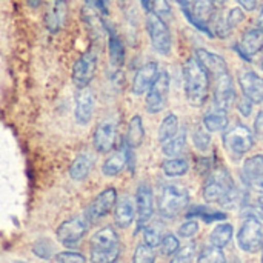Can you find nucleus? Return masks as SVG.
I'll return each mask as SVG.
<instances>
[{"label": "nucleus", "mask_w": 263, "mask_h": 263, "mask_svg": "<svg viewBox=\"0 0 263 263\" xmlns=\"http://www.w3.org/2000/svg\"><path fill=\"white\" fill-rule=\"evenodd\" d=\"M185 94L191 106H203L210 91V76L196 57H190L183 65Z\"/></svg>", "instance_id": "obj_1"}, {"label": "nucleus", "mask_w": 263, "mask_h": 263, "mask_svg": "<svg viewBox=\"0 0 263 263\" xmlns=\"http://www.w3.org/2000/svg\"><path fill=\"white\" fill-rule=\"evenodd\" d=\"M120 254V239L112 227L96 231L89 240L91 263H114Z\"/></svg>", "instance_id": "obj_2"}, {"label": "nucleus", "mask_w": 263, "mask_h": 263, "mask_svg": "<svg viewBox=\"0 0 263 263\" xmlns=\"http://www.w3.org/2000/svg\"><path fill=\"white\" fill-rule=\"evenodd\" d=\"M190 203V194L188 190L177 183L165 185L160 190L157 206L159 213L165 219H174L177 217Z\"/></svg>", "instance_id": "obj_3"}, {"label": "nucleus", "mask_w": 263, "mask_h": 263, "mask_svg": "<svg viewBox=\"0 0 263 263\" xmlns=\"http://www.w3.org/2000/svg\"><path fill=\"white\" fill-rule=\"evenodd\" d=\"M182 11L190 23H193L199 31L213 35L210 25L216 14V3L213 0H190L182 5Z\"/></svg>", "instance_id": "obj_4"}, {"label": "nucleus", "mask_w": 263, "mask_h": 263, "mask_svg": "<svg viewBox=\"0 0 263 263\" xmlns=\"http://www.w3.org/2000/svg\"><path fill=\"white\" fill-rule=\"evenodd\" d=\"M146 31L153 49L160 55H168L173 49V37L166 22L149 11L146 15Z\"/></svg>", "instance_id": "obj_5"}, {"label": "nucleus", "mask_w": 263, "mask_h": 263, "mask_svg": "<svg viewBox=\"0 0 263 263\" xmlns=\"http://www.w3.org/2000/svg\"><path fill=\"white\" fill-rule=\"evenodd\" d=\"M99 63V49L96 45H91L72 65V82L77 88L89 86L92 82Z\"/></svg>", "instance_id": "obj_6"}, {"label": "nucleus", "mask_w": 263, "mask_h": 263, "mask_svg": "<svg viewBox=\"0 0 263 263\" xmlns=\"http://www.w3.org/2000/svg\"><path fill=\"white\" fill-rule=\"evenodd\" d=\"M223 146L230 156L239 159L245 156L254 146V134L245 125H236L225 131L223 134Z\"/></svg>", "instance_id": "obj_7"}, {"label": "nucleus", "mask_w": 263, "mask_h": 263, "mask_svg": "<svg viewBox=\"0 0 263 263\" xmlns=\"http://www.w3.org/2000/svg\"><path fill=\"white\" fill-rule=\"evenodd\" d=\"M234 182L231 179V174L225 168H217L206 180L203 186V199L210 203L213 202H222L225 196L233 190Z\"/></svg>", "instance_id": "obj_8"}, {"label": "nucleus", "mask_w": 263, "mask_h": 263, "mask_svg": "<svg viewBox=\"0 0 263 263\" xmlns=\"http://www.w3.org/2000/svg\"><path fill=\"white\" fill-rule=\"evenodd\" d=\"M237 243L240 247V250H243L245 253L254 254L257 251H260L263 248V228L260 222L250 216L243 225L239 230L237 234Z\"/></svg>", "instance_id": "obj_9"}, {"label": "nucleus", "mask_w": 263, "mask_h": 263, "mask_svg": "<svg viewBox=\"0 0 263 263\" xmlns=\"http://www.w3.org/2000/svg\"><path fill=\"white\" fill-rule=\"evenodd\" d=\"M116 202H117V191L116 188L108 186L102 193H99V196L94 197V200L86 206L83 216L89 222V225L97 223L114 210Z\"/></svg>", "instance_id": "obj_10"}, {"label": "nucleus", "mask_w": 263, "mask_h": 263, "mask_svg": "<svg viewBox=\"0 0 263 263\" xmlns=\"http://www.w3.org/2000/svg\"><path fill=\"white\" fill-rule=\"evenodd\" d=\"M170 94V74L166 71H160L151 88L146 91L145 106L148 112L157 114L165 109Z\"/></svg>", "instance_id": "obj_11"}, {"label": "nucleus", "mask_w": 263, "mask_h": 263, "mask_svg": "<svg viewBox=\"0 0 263 263\" xmlns=\"http://www.w3.org/2000/svg\"><path fill=\"white\" fill-rule=\"evenodd\" d=\"M89 222L85 219V216H77L69 220H65L55 231V236L59 242L68 248L76 247L88 233Z\"/></svg>", "instance_id": "obj_12"}, {"label": "nucleus", "mask_w": 263, "mask_h": 263, "mask_svg": "<svg viewBox=\"0 0 263 263\" xmlns=\"http://www.w3.org/2000/svg\"><path fill=\"white\" fill-rule=\"evenodd\" d=\"M96 109V94L89 86L77 88L76 92V109H74V117L76 122L82 126L88 125L94 116Z\"/></svg>", "instance_id": "obj_13"}, {"label": "nucleus", "mask_w": 263, "mask_h": 263, "mask_svg": "<svg viewBox=\"0 0 263 263\" xmlns=\"http://www.w3.org/2000/svg\"><path fill=\"white\" fill-rule=\"evenodd\" d=\"M117 139V126L111 120L100 122L92 133V146L100 154H108L114 149Z\"/></svg>", "instance_id": "obj_14"}, {"label": "nucleus", "mask_w": 263, "mask_h": 263, "mask_svg": "<svg viewBox=\"0 0 263 263\" xmlns=\"http://www.w3.org/2000/svg\"><path fill=\"white\" fill-rule=\"evenodd\" d=\"M68 18V2L66 0H48L45 8V26L48 32L57 34L63 29Z\"/></svg>", "instance_id": "obj_15"}, {"label": "nucleus", "mask_w": 263, "mask_h": 263, "mask_svg": "<svg viewBox=\"0 0 263 263\" xmlns=\"http://www.w3.org/2000/svg\"><path fill=\"white\" fill-rule=\"evenodd\" d=\"M136 213H137V225L139 230L145 228L154 213V199L149 185L140 183L136 193Z\"/></svg>", "instance_id": "obj_16"}, {"label": "nucleus", "mask_w": 263, "mask_h": 263, "mask_svg": "<svg viewBox=\"0 0 263 263\" xmlns=\"http://www.w3.org/2000/svg\"><path fill=\"white\" fill-rule=\"evenodd\" d=\"M263 49V31L260 28H250L243 32V35L240 37V42L237 45V51L239 54L247 59L251 60L257 52H260Z\"/></svg>", "instance_id": "obj_17"}, {"label": "nucleus", "mask_w": 263, "mask_h": 263, "mask_svg": "<svg viewBox=\"0 0 263 263\" xmlns=\"http://www.w3.org/2000/svg\"><path fill=\"white\" fill-rule=\"evenodd\" d=\"M159 72H160L159 65L156 62H148L143 66H140L133 80V94H136V96L145 94L151 88L154 80L157 79Z\"/></svg>", "instance_id": "obj_18"}, {"label": "nucleus", "mask_w": 263, "mask_h": 263, "mask_svg": "<svg viewBox=\"0 0 263 263\" xmlns=\"http://www.w3.org/2000/svg\"><path fill=\"white\" fill-rule=\"evenodd\" d=\"M239 83L245 97H248L253 103H262L263 77L256 74L254 71H245L239 76Z\"/></svg>", "instance_id": "obj_19"}, {"label": "nucleus", "mask_w": 263, "mask_h": 263, "mask_svg": "<svg viewBox=\"0 0 263 263\" xmlns=\"http://www.w3.org/2000/svg\"><path fill=\"white\" fill-rule=\"evenodd\" d=\"M196 59L199 60V63L203 66V69L208 72V76L217 79L219 76L222 74H227L230 72L228 71V65L227 62L223 60V57H220L219 54H214V52H210L208 49H202L199 48L196 51Z\"/></svg>", "instance_id": "obj_20"}, {"label": "nucleus", "mask_w": 263, "mask_h": 263, "mask_svg": "<svg viewBox=\"0 0 263 263\" xmlns=\"http://www.w3.org/2000/svg\"><path fill=\"white\" fill-rule=\"evenodd\" d=\"M216 82V89H214V106L228 109L231 102L234 100V86L230 72L219 76L214 79Z\"/></svg>", "instance_id": "obj_21"}, {"label": "nucleus", "mask_w": 263, "mask_h": 263, "mask_svg": "<svg viewBox=\"0 0 263 263\" xmlns=\"http://www.w3.org/2000/svg\"><path fill=\"white\" fill-rule=\"evenodd\" d=\"M134 217H136V205L133 199L129 196H123L117 199L114 205V223L119 228L125 230L134 222Z\"/></svg>", "instance_id": "obj_22"}, {"label": "nucleus", "mask_w": 263, "mask_h": 263, "mask_svg": "<svg viewBox=\"0 0 263 263\" xmlns=\"http://www.w3.org/2000/svg\"><path fill=\"white\" fill-rule=\"evenodd\" d=\"M108 31V51H109V63L111 66L119 71L125 63V46L120 39V35L116 32V29L106 26Z\"/></svg>", "instance_id": "obj_23"}, {"label": "nucleus", "mask_w": 263, "mask_h": 263, "mask_svg": "<svg viewBox=\"0 0 263 263\" xmlns=\"http://www.w3.org/2000/svg\"><path fill=\"white\" fill-rule=\"evenodd\" d=\"M128 163V146L125 143V146L119 148L117 151H114L102 165V173L106 177H116L119 176Z\"/></svg>", "instance_id": "obj_24"}, {"label": "nucleus", "mask_w": 263, "mask_h": 263, "mask_svg": "<svg viewBox=\"0 0 263 263\" xmlns=\"http://www.w3.org/2000/svg\"><path fill=\"white\" fill-rule=\"evenodd\" d=\"M94 168V157L89 153L79 154L69 165V177L76 182L85 180Z\"/></svg>", "instance_id": "obj_25"}, {"label": "nucleus", "mask_w": 263, "mask_h": 263, "mask_svg": "<svg viewBox=\"0 0 263 263\" xmlns=\"http://www.w3.org/2000/svg\"><path fill=\"white\" fill-rule=\"evenodd\" d=\"M145 139V126H143V120L139 114L133 116L129 123H128V131H126V140L125 143L129 148H139L143 143Z\"/></svg>", "instance_id": "obj_26"}, {"label": "nucleus", "mask_w": 263, "mask_h": 263, "mask_svg": "<svg viewBox=\"0 0 263 263\" xmlns=\"http://www.w3.org/2000/svg\"><path fill=\"white\" fill-rule=\"evenodd\" d=\"M203 126L210 131V133H216V131H222L228 126V114L227 109L213 106L203 117Z\"/></svg>", "instance_id": "obj_27"}, {"label": "nucleus", "mask_w": 263, "mask_h": 263, "mask_svg": "<svg viewBox=\"0 0 263 263\" xmlns=\"http://www.w3.org/2000/svg\"><path fill=\"white\" fill-rule=\"evenodd\" d=\"M186 145V129L180 128L170 140L162 143V153L168 157H179Z\"/></svg>", "instance_id": "obj_28"}, {"label": "nucleus", "mask_w": 263, "mask_h": 263, "mask_svg": "<svg viewBox=\"0 0 263 263\" xmlns=\"http://www.w3.org/2000/svg\"><path fill=\"white\" fill-rule=\"evenodd\" d=\"M231 239H233V225H230V223L217 225L210 236L211 245L217 247V248H225L231 242Z\"/></svg>", "instance_id": "obj_29"}, {"label": "nucleus", "mask_w": 263, "mask_h": 263, "mask_svg": "<svg viewBox=\"0 0 263 263\" xmlns=\"http://www.w3.org/2000/svg\"><path fill=\"white\" fill-rule=\"evenodd\" d=\"M243 179L247 183L263 176V156H253L243 163Z\"/></svg>", "instance_id": "obj_30"}, {"label": "nucleus", "mask_w": 263, "mask_h": 263, "mask_svg": "<svg viewBox=\"0 0 263 263\" xmlns=\"http://www.w3.org/2000/svg\"><path fill=\"white\" fill-rule=\"evenodd\" d=\"M177 131H179V119H177V116L173 114V112L166 114V117L162 120L160 128H159V142H160V145L165 143L166 140H170Z\"/></svg>", "instance_id": "obj_31"}, {"label": "nucleus", "mask_w": 263, "mask_h": 263, "mask_svg": "<svg viewBox=\"0 0 263 263\" xmlns=\"http://www.w3.org/2000/svg\"><path fill=\"white\" fill-rule=\"evenodd\" d=\"M188 168H190L188 162L179 157H171L162 163V171L168 177H180L188 173Z\"/></svg>", "instance_id": "obj_32"}, {"label": "nucleus", "mask_w": 263, "mask_h": 263, "mask_svg": "<svg viewBox=\"0 0 263 263\" xmlns=\"http://www.w3.org/2000/svg\"><path fill=\"white\" fill-rule=\"evenodd\" d=\"M197 263H227V259H225V254H223L222 248L208 247L200 253Z\"/></svg>", "instance_id": "obj_33"}, {"label": "nucleus", "mask_w": 263, "mask_h": 263, "mask_svg": "<svg viewBox=\"0 0 263 263\" xmlns=\"http://www.w3.org/2000/svg\"><path fill=\"white\" fill-rule=\"evenodd\" d=\"M156 262V254L154 248L148 247L146 243H140L133 256V263H154Z\"/></svg>", "instance_id": "obj_34"}, {"label": "nucleus", "mask_w": 263, "mask_h": 263, "mask_svg": "<svg viewBox=\"0 0 263 263\" xmlns=\"http://www.w3.org/2000/svg\"><path fill=\"white\" fill-rule=\"evenodd\" d=\"M160 253L163 254V256H173V254H176L177 251H179V247H180V243H179V239L174 236V234H165L163 237H162V240H160Z\"/></svg>", "instance_id": "obj_35"}, {"label": "nucleus", "mask_w": 263, "mask_h": 263, "mask_svg": "<svg viewBox=\"0 0 263 263\" xmlns=\"http://www.w3.org/2000/svg\"><path fill=\"white\" fill-rule=\"evenodd\" d=\"M162 233L157 227H145L143 228V243H146L151 248H157L162 240Z\"/></svg>", "instance_id": "obj_36"}, {"label": "nucleus", "mask_w": 263, "mask_h": 263, "mask_svg": "<svg viewBox=\"0 0 263 263\" xmlns=\"http://www.w3.org/2000/svg\"><path fill=\"white\" fill-rule=\"evenodd\" d=\"M208 133H210V131H208L205 126H202V128H197V129L194 131V134H193L194 145H196L200 151H206L208 146H210V143H211V137H210Z\"/></svg>", "instance_id": "obj_37"}, {"label": "nucleus", "mask_w": 263, "mask_h": 263, "mask_svg": "<svg viewBox=\"0 0 263 263\" xmlns=\"http://www.w3.org/2000/svg\"><path fill=\"white\" fill-rule=\"evenodd\" d=\"M197 211H191L188 216H200L206 223H211L214 220H225L227 214L225 213H217V211H210L206 208H196Z\"/></svg>", "instance_id": "obj_38"}, {"label": "nucleus", "mask_w": 263, "mask_h": 263, "mask_svg": "<svg viewBox=\"0 0 263 263\" xmlns=\"http://www.w3.org/2000/svg\"><path fill=\"white\" fill-rule=\"evenodd\" d=\"M151 11L159 15L160 18H170L173 11H171V6L166 0H151Z\"/></svg>", "instance_id": "obj_39"}, {"label": "nucleus", "mask_w": 263, "mask_h": 263, "mask_svg": "<svg viewBox=\"0 0 263 263\" xmlns=\"http://www.w3.org/2000/svg\"><path fill=\"white\" fill-rule=\"evenodd\" d=\"M55 260L57 263H86L85 256L76 251H62L55 254Z\"/></svg>", "instance_id": "obj_40"}, {"label": "nucleus", "mask_w": 263, "mask_h": 263, "mask_svg": "<svg viewBox=\"0 0 263 263\" xmlns=\"http://www.w3.org/2000/svg\"><path fill=\"white\" fill-rule=\"evenodd\" d=\"M194 251H196L194 245H186L185 248H182L176 253V256L170 263H191L193 257H194Z\"/></svg>", "instance_id": "obj_41"}, {"label": "nucleus", "mask_w": 263, "mask_h": 263, "mask_svg": "<svg viewBox=\"0 0 263 263\" xmlns=\"http://www.w3.org/2000/svg\"><path fill=\"white\" fill-rule=\"evenodd\" d=\"M243 20H245V12H243L240 8H233V9H230V12L227 14V22H228V25H230L231 29L237 28Z\"/></svg>", "instance_id": "obj_42"}, {"label": "nucleus", "mask_w": 263, "mask_h": 263, "mask_svg": "<svg viewBox=\"0 0 263 263\" xmlns=\"http://www.w3.org/2000/svg\"><path fill=\"white\" fill-rule=\"evenodd\" d=\"M199 233V223L196 220H188L179 228V236L183 239H191Z\"/></svg>", "instance_id": "obj_43"}, {"label": "nucleus", "mask_w": 263, "mask_h": 263, "mask_svg": "<svg viewBox=\"0 0 263 263\" xmlns=\"http://www.w3.org/2000/svg\"><path fill=\"white\" fill-rule=\"evenodd\" d=\"M34 254L37 256V257H40V259H45V260H48L49 257H51V254H52V247L49 245V243H46V242H37L35 245H34Z\"/></svg>", "instance_id": "obj_44"}, {"label": "nucleus", "mask_w": 263, "mask_h": 263, "mask_svg": "<svg viewBox=\"0 0 263 263\" xmlns=\"http://www.w3.org/2000/svg\"><path fill=\"white\" fill-rule=\"evenodd\" d=\"M253 105H254V103H253L248 97H245V96H243V99H240V100H239L237 108H239V111H240V114H242V116L248 117V116L251 114V111H253Z\"/></svg>", "instance_id": "obj_45"}, {"label": "nucleus", "mask_w": 263, "mask_h": 263, "mask_svg": "<svg viewBox=\"0 0 263 263\" xmlns=\"http://www.w3.org/2000/svg\"><path fill=\"white\" fill-rule=\"evenodd\" d=\"M254 133L257 137L263 139V109L257 114V117L254 120Z\"/></svg>", "instance_id": "obj_46"}, {"label": "nucleus", "mask_w": 263, "mask_h": 263, "mask_svg": "<svg viewBox=\"0 0 263 263\" xmlns=\"http://www.w3.org/2000/svg\"><path fill=\"white\" fill-rule=\"evenodd\" d=\"M253 217H256V219H260L263 222V197H259L257 199V202H256V205L253 206Z\"/></svg>", "instance_id": "obj_47"}, {"label": "nucleus", "mask_w": 263, "mask_h": 263, "mask_svg": "<svg viewBox=\"0 0 263 263\" xmlns=\"http://www.w3.org/2000/svg\"><path fill=\"white\" fill-rule=\"evenodd\" d=\"M248 185H250L254 191H257V193L263 194V176L257 177V179H254V180H251Z\"/></svg>", "instance_id": "obj_48"}, {"label": "nucleus", "mask_w": 263, "mask_h": 263, "mask_svg": "<svg viewBox=\"0 0 263 263\" xmlns=\"http://www.w3.org/2000/svg\"><path fill=\"white\" fill-rule=\"evenodd\" d=\"M237 3H239L245 11H253V9H256V0H237Z\"/></svg>", "instance_id": "obj_49"}, {"label": "nucleus", "mask_w": 263, "mask_h": 263, "mask_svg": "<svg viewBox=\"0 0 263 263\" xmlns=\"http://www.w3.org/2000/svg\"><path fill=\"white\" fill-rule=\"evenodd\" d=\"M140 3H142L143 9H145L146 12H149V11H151V0H140Z\"/></svg>", "instance_id": "obj_50"}, {"label": "nucleus", "mask_w": 263, "mask_h": 263, "mask_svg": "<svg viewBox=\"0 0 263 263\" xmlns=\"http://www.w3.org/2000/svg\"><path fill=\"white\" fill-rule=\"evenodd\" d=\"M26 3H28L31 8H37V6L42 3V0H26Z\"/></svg>", "instance_id": "obj_51"}, {"label": "nucleus", "mask_w": 263, "mask_h": 263, "mask_svg": "<svg viewBox=\"0 0 263 263\" xmlns=\"http://www.w3.org/2000/svg\"><path fill=\"white\" fill-rule=\"evenodd\" d=\"M257 23H259V28L263 31V6L260 9V14H259V18H257Z\"/></svg>", "instance_id": "obj_52"}, {"label": "nucleus", "mask_w": 263, "mask_h": 263, "mask_svg": "<svg viewBox=\"0 0 263 263\" xmlns=\"http://www.w3.org/2000/svg\"><path fill=\"white\" fill-rule=\"evenodd\" d=\"M213 2H214L216 5H220V6H223V5H225L228 0H213Z\"/></svg>", "instance_id": "obj_53"}, {"label": "nucleus", "mask_w": 263, "mask_h": 263, "mask_svg": "<svg viewBox=\"0 0 263 263\" xmlns=\"http://www.w3.org/2000/svg\"><path fill=\"white\" fill-rule=\"evenodd\" d=\"M176 2H177V3H179L180 6H182V5H186V3H188L190 0H176Z\"/></svg>", "instance_id": "obj_54"}, {"label": "nucleus", "mask_w": 263, "mask_h": 263, "mask_svg": "<svg viewBox=\"0 0 263 263\" xmlns=\"http://www.w3.org/2000/svg\"><path fill=\"white\" fill-rule=\"evenodd\" d=\"M260 68L263 69V55H262V60H260Z\"/></svg>", "instance_id": "obj_55"}, {"label": "nucleus", "mask_w": 263, "mask_h": 263, "mask_svg": "<svg viewBox=\"0 0 263 263\" xmlns=\"http://www.w3.org/2000/svg\"><path fill=\"white\" fill-rule=\"evenodd\" d=\"M262 263H263V256H262Z\"/></svg>", "instance_id": "obj_56"}, {"label": "nucleus", "mask_w": 263, "mask_h": 263, "mask_svg": "<svg viewBox=\"0 0 263 263\" xmlns=\"http://www.w3.org/2000/svg\"><path fill=\"white\" fill-rule=\"evenodd\" d=\"M114 263H116V262H114Z\"/></svg>", "instance_id": "obj_57"}, {"label": "nucleus", "mask_w": 263, "mask_h": 263, "mask_svg": "<svg viewBox=\"0 0 263 263\" xmlns=\"http://www.w3.org/2000/svg\"><path fill=\"white\" fill-rule=\"evenodd\" d=\"M237 263H239V262H237Z\"/></svg>", "instance_id": "obj_58"}]
</instances>
